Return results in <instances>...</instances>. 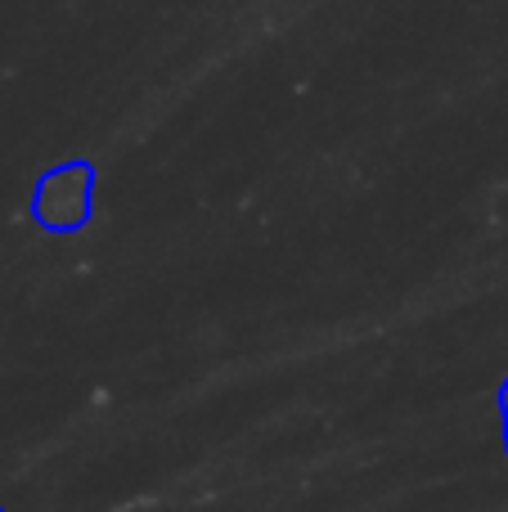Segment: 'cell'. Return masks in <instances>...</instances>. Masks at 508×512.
<instances>
[{
  "instance_id": "6da1fadb",
  "label": "cell",
  "mask_w": 508,
  "mask_h": 512,
  "mask_svg": "<svg viewBox=\"0 0 508 512\" xmlns=\"http://www.w3.org/2000/svg\"><path fill=\"white\" fill-rule=\"evenodd\" d=\"M90 194H95V167H86V162L54 167L50 176L36 185L32 216L50 234H72L90 221Z\"/></svg>"
},
{
  "instance_id": "7a4b0ae2",
  "label": "cell",
  "mask_w": 508,
  "mask_h": 512,
  "mask_svg": "<svg viewBox=\"0 0 508 512\" xmlns=\"http://www.w3.org/2000/svg\"><path fill=\"white\" fill-rule=\"evenodd\" d=\"M500 427H504V454H508V378L500 387Z\"/></svg>"
},
{
  "instance_id": "3957f363",
  "label": "cell",
  "mask_w": 508,
  "mask_h": 512,
  "mask_svg": "<svg viewBox=\"0 0 508 512\" xmlns=\"http://www.w3.org/2000/svg\"><path fill=\"white\" fill-rule=\"evenodd\" d=\"M0 512H5V508H0Z\"/></svg>"
}]
</instances>
